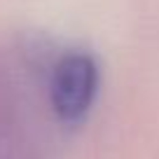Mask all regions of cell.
<instances>
[{
  "label": "cell",
  "mask_w": 159,
  "mask_h": 159,
  "mask_svg": "<svg viewBox=\"0 0 159 159\" xmlns=\"http://www.w3.org/2000/svg\"><path fill=\"white\" fill-rule=\"evenodd\" d=\"M101 70L89 52H66L52 68L49 105L63 124H80L98 94Z\"/></svg>",
  "instance_id": "6da1fadb"
}]
</instances>
